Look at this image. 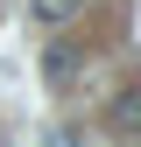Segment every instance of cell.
Returning a JSON list of instances; mask_svg holds the SVG:
<instances>
[{
  "mask_svg": "<svg viewBox=\"0 0 141 147\" xmlns=\"http://www.w3.org/2000/svg\"><path fill=\"white\" fill-rule=\"evenodd\" d=\"M106 126H113L120 140H141V84L113 91V105H106Z\"/></svg>",
  "mask_w": 141,
  "mask_h": 147,
  "instance_id": "1",
  "label": "cell"
},
{
  "mask_svg": "<svg viewBox=\"0 0 141 147\" xmlns=\"http://www.w3.org/2000/svg\"><path fill=\"white\" fill-rule=\"evenodd\" d=\"M78 7H85V0H28V14H35V21H70Z\"/></svg>",
  "mask_w": 141,
  "mask_h": 147,
  "instance_id": "2",
  "label": "cell"
},
{
  "mask_svg": "<svg viewBox=\"0 0 141 147\" xmlns=\"http://www.w3.org/2000/svg\"><path fill=\"white\" fill-rule=\"evenodd\" d=\"M70 70H78V63H70V49H49V84H64Z\"/></svg>",
  "mask_w": 141,
  "mask_h": 147,
  "instance_id": "3",
  "label": "cell"
},
{
  "mask_svg": "<svg viewBox=\"0 0 141 147\" xmlns=\"http://www.w3.org/2000/svg\"><path fill=\"white\" fill-rule=\"evenodd\" d=\"M49 147H78V133H70V126H57V133H49Z\"/></svg>",
  "mask_w": 141,
  "mask_h": 147,
  "instance_id": "4",
  "label": "cell"
}]
</instances>
